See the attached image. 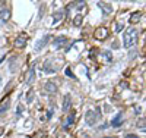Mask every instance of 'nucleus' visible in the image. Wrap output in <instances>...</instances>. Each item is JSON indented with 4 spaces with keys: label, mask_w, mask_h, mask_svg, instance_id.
Returning a JSON list of instances; mask_svg holds the SVG:
<instances>
[{
    "label": "nucleus",
    "mask_w": 146,
    "mask_h": 138,
    "mask_svg": "<svg viewBox=\"0 0 146 138\" xmlns=\"http://www.w3.org/2000/svg\"><path fill=\"white\" fill-rule=\"evenodd\" d=\"M67 37H64V35H60V37H57V38L53 41V46H54V48L56 50H58V48H63V47H66L67 46Z\"/></svg>",
    "instance_id": "nucleus-4"
},
{
    "label": "nucleus",
    "mask_w": 146,
    "mask_h": 138,
    "mask_svg": "<svg viewBox=\"0 0 146 138\" xmlns=\"http://www.w3.org/2000/svg\"><path fill=\"white\" fill-rule=\"evenodd\" d=\"M126 138H139V137H137V135H133V134H127Z\"/></svg>",
    "instance_id": "nucleus-26"
},
{
    "label": "nucleus",
    "mask_w": 146,
    "mask_h": 138,
    "mask_svg": "<svg viewBox=\"0 0 146 138\" xmlns=\"http://www.w3.org/2000/svg\"><path fill=\"white\" fill-rule=\"evenodd\" d=\"M96 118H98V113H95V112H92V110H88L86 115H85V119H86L88 125H94L96 122Z\"/></svg>",
    "instance_id": "nucleus-7"
},
{
    "label": "nucleus",
    "mask_w": 146,
    "mask_h": 138,
    "mask_svg": "<svg viewBox=\"0 0 146 138\" xmlns=\"http://www.w3.org/2000/svg\"><path fill=\"white\" fill-rule=\"evenodd\" d=\"M82 22H83V16H82L80 13H79V15H76L75 18H73V25H75V27H80Z\"/></svg>",
    "instance_id": "nucleus-18"
},
{
    "label": "nucleus",
    "mask_w": 146,
    "mask_h": 138,
    "mask_svg": "<svg viewBox=\"0 0 146 138\" xmlns=\"http://www.w3.org/2000/svg\"><path fill=\"white\" fill-rule=\"evenodd\" d=\"M2 81H3V79H2V78H0V85H2Z\"/></svg>",
    "instance_id": "nucleus-29"
},
{
    "label": "nucleus",
    "mask_w": 146,
    "mask_h": 138,
    "mask_svg": "<svg viewBox=\"0 0 146 138\" xmlns=\"http://www.w3.org/2000/svg\"><path fill=\"white\" fill-rule=\"evenodd\" d=\"M3 132H5V129H3V128H0V137H2V134H3Z\"/></svg>",
    "instance_id": "nucleus-28"
},
{
    "label": "nucleus",
    "mask_w": 146,
    "mask_h": 138,
    "mask_svg": "<svg viewBox=\"0 0 146 138\" xmlns=\"http://www.w3.org/2000/svg\"><path fill=\"white\" fill-rule=\"evenodd\" d=\"M111 59H113V56H111V53H110L108 50H105V52L101 53V60H102V62H107V63H110V62H111Z\"/></svg>",
    "instance_id": "nucleus-16"
},
{
    "label": "nucleus",
    "mask_w": 146,
    "mask_h": 138,
    "mask_svg": "<svg viewBox=\"0 0 146 138\" xmlns=\"http://www.w3.org/2000/svg\"><path fill=\"white\" fill-rule=\"evenodd\" d=\"M64 13H66V10H57V12H54V15H53V25H58L60 22H62L63 18H64Z\"/></svg>",
    "instance_id": "nucleus-8"
},
{
    "label": "nucleus",
    "mask_w": 146,
    "mask_h": 138,
    "mask_svg": "<svg viewBox=\"0 0 146 138\" xmlns=\"http://www.w3.org/2000/svg\"><path fill=\"white\" fill-rule=\"evenodd\" d=\"M73 122H75V112H70L69 113V116L66 118V120H64V125H63V128L64 129H69L72 125H73Z\"/></svg>",
    "instance_id": "nucleus-13"
},
{
    "label": "nucleus",
    "mask_w": 146,
    "mask_h": 138,
    "mask_svg": "<svg viewBox=\"0 0 146 138\" xmlns=\"http://www.w3.org/2000/svg\"><path fill=\"white\" fill-rule=\"evenodd\" d=\"M70 104H72V100H70V96H64V102H63V112H69L70 109Z\"/></svg>",
    "instance_id": "nucleus-17"
},
{
    "label": "nucleus",
    "mask_w": 146,
    "mask_h": 138,
    "mask_svg": "<svg viewBox=\"0 0 146 138\" xmlns=\"http://www.w3.org/2000/svg\"><path fill=\"white\" fill-rule=\"evenodd\" d=\"M53 63H54L53 59H48L44 63V66H42V71L45 73H54V72H57L58 71V65H53Z\"/></svg>",
    "instance_id": "nucleus-2"
},
{
    "label": "nucleus",
    "mask_w": 146,
    "mask_h": 138,
    "mask_svg": "<svg viewBox=\"0 0 146 138\" xmlns=\"http://www.w3.org/2000/svg\"><path fill=\"white\" fill-rule=\"evenodd\" d=\"M137 127L139 128H146V119H140L139 123H137Z\"/></svg>",
    "instance_id": "nucleus-23"
},
{
    "label": "nucleus",
    "mask_w": 146,
    "mask_h": 138,
    "mask_svg": "<svg viewBox=\"0 0 146 138\" xmlns=\"http://www.w3.org/2000/svg\"><path fill=\"white\" fill-rule=\"evenodd\" d=\"M137 38H139L137 30L133 28V27H130V28L126 30V32H124V35H123V46H124L126 48H130V47H133V46L137 43Z\"/></svg>",
    "instance_id": "nucleus-1"
},
{
    "label": "nucleus",
    "mask_w": 146,
    "mask_h": 138,
    "mask_svg": "<svg viewBox=\"0 0 146 138\" xmlns=\"http://www.w3.org/2000/svg\"><path fill=\"white\" fill-rule=\"evenodd\" d=\"M16 56L15 57H10V72H15L16 71V66H15V62H16Z\"/></svg>",
    "instance_id": "nucleus-20"
},
{
    "label": "nucleus",
    "mask_w": 146,
    "mask_h": 138,
    "mask_svg": "<svg viewBox=\"0 0 146 138\" xmlns=\"http://www.w3.org/2000/svg\"><path fill=\"white\" fill-rule=\"evenodd\" d=\"M94 37H95V40H98V41H102L105 40L107 37H108V30L101 27V28H96L95 32H94Z\"/></svg>",
    "instance_id": "nucleus-3"
},
{
    "label": "nucleus",
    "mask_w": 146,
    "mask_h": 138,
    "mask_svg": "<svg viewBox=\"0 0 146 138\" xmlns=\"http://www.w3.org/2000/svg\"><path fill=\"white\" fill-rule=\"evenodd\" d=\"M9 18H10V9L9 7H5L0 10V22H6V21H9Z\"/></svg>",
    "instance_id": "nucleus-14"
},
{
    "label": "nucleus",
    "mask_w": 146,
    "mask_h": 138,
    "mask_svg": "<svg viewBox=\"0 0 146 138\" xmlns=\"http://www.w3.org/2000/svg\"><path fill=\"white\" fill-rule=\"evenodd\" d=\"M44 90H45V93H48V94H54V93L57 91V85H56L54 82H51V81H48V82L44 84Z\"/></svg>",
    "instance_id": "nucleus-10"
},
{
    "label": "nucleus",
    "mask_w": 146,
    "mask_h": 138,
    "mask_svg": "<svg viewBox=\"0 0 146 138\" xmlns=\"http://www.w3.org/2000/svg\"><path fill=\"white\" fill-rule=\"evenodd\" d=\"M10 107V97L9 96H5L0 102V115H3L5 112H7Z\"/></svg>",
    "instance_id": "nucleus-5"
},
{
    "label": "nucleus",
    "mask_w": 146,
    "mask_h": 138,
    "mask_svg": "<svg viewBox=\"0 0 146 138\" xmlns=\"http://www.w3.org/2000/svg\"><path fill=\"white\" fill-rule=\"evenodd\" d=\"M66 75H67L69 78H72V79H75V78H76V77H75V73H73V72L70 71V68H67V69H66Z\"/></svg>",
    "instance_id": "nucleus-21"
},
{
    "label": "nucleus",
    "mask_w": 146,
    "mask_h": 138,
    "mask_svg": "<svg viewBox=\"0 0 146 138\" xmlns=\"http://www.w3.org/2000/svg\"><path fill=\"white\" fill-rule=\"evenodd\" d=\"M121 123H123V112H118V113L115 115V118L111 120V127H114V128H118Z\"/></svg>",
    "instance_id": "nucleus-11"
},
{
    "label": "nucleus",
    "mask_w": 146,
    "mask_h": 138,
    "mask_svg": "<svg viewBox=\"0 0 146 138\" xmlns=\"http://www.w3.org/2000/svg\"><path fill=\"white\" fill-rule=\"evenodd\" d=\"M50 38H51L50 35H44L42 38H41V40H40L38 43L35 44V52H36V53H38V52H41V50H42V48H44V47H45V46L48 44V41H50Z\"/></svg>",
    "instance_id": "nucleus-6"
},
{
    "label": "nucleus",
    "mask_w": 146,
    "mask_h": 138,
    "mask_svg": "<svg viewBox=\"0 0 146 138\" xmlns=\"http://www.w3.org/2000/svg\"><path fill=\"white\" fill-rule=\"evenodd\" d=\"M16 110H18V112H16V115L21 116V115L23 113V106H22V104H18V109H16Z\"/></svg>",
    "instance_id": "nucleus-24"
},
{
    "label": "nucleus",
    "mask_w": 146,
    "mask_h": 138,
    "mask_svg": "<svg viewBox=\"0 0 146 138\" xmlns=\"http://www.w3.org/2000/svg\"><path fill=\"white\" fill-rule=\"evenodd\" d=\"M140 16H142V12H135V13H131L130 22H131V24H136V22L140 19Z\"/></svg>",
    "instance_id": "nucleus-19"
},
{
    "label": "nucleus",
    "mask_w": 146,
    "mask_h": 138,
    "mask_svg": "<svg viewBox=\"0 0 146 138\" xmlns=\"http://www.w3.org/2000/svg\"><path fill=\"white\" fill-rule=\"evenodd\" d=\"M34 79H35V65L32 63L31 68H29V71H28V73H27V84H28V85L32 84Z\"/></svg>",
    "instance_id": "nucleus-12"
},
{
    "label": "nucleus",
    "mask_w": 146,
    "mask_h": 138,
    "mask_svg": "<svg viewBox=\"0 0 146 138\" xmlns=\"http://www.w3.org/2000/svg\"><path fill=\"white\" fill-rule=\"evenodd\" d=\"M115 28H117V30H115L117 32H118V31H121V25H120V24H117V25H115Z\"/></svg>",
    "instance_id": "nucleus-27"
},
{
    "label": "nucleus",
    "mask_w": 146,
    "mask_h": 138,
    "mask_svg": "<svg viewBox=\"0 0 146 138\" xmlns=\"http://www.w3.org/2000/svg\"><path fill=\"white\" fill-rule=\"evenodd\" d=\"M98 6L105 12V13H111V12H113V6L111 5H110V3H104V2H100L98 3Z\"/></svg>",
    "instance_id": "nucleus-15"
},
{
    "label": "nucleus",
    "mask_w": 146,
    "mask_h": 138,
    "mask_svg": "<svg viewBox=\"0 0 146 138\" xmlns=\"http://www.w3.org/2000/svg\"><path fill=\"white\" fill-rule=\"evenodd\" d=\"M25 46H27V35L21 34L19 37H16V40H15V47L16 48H23Z\"/></svg>",
    "instance_id": "nucleus-9"
},
{
    "label": "nucleus",
    "mask_w": 146,
    "mask_h": 138,
    "mask_svg": "<svg viewBox=\"0 0 146 138\" xmlns=\"http://www.w3.org/2000/svg\"><path fill=\"white\" fill-rule=\"evenodd\" d=\"M53 116V109H50V110H48V113H47V119H50Z\"/></svg>",
    "instance_id": "nucleus-25"
},
{
    "label": "nucleus",
    "mask_w": 146,
    "mask_h": 138,
    "mask_svg": "<svg viewBox=\"0 0 146 138\" xmlns=\"http://www.w3.org/2000/svg\"><path fill=\"white\" fill-rule=\"evenodd\" d=\"M32 100H34V93H32V90H29V91H28V98H27V102H28V103H32Z\"/></svg>",
    "instance_id": "nucleus-22"
}]
</instances>
